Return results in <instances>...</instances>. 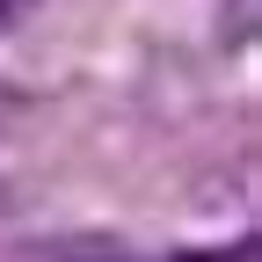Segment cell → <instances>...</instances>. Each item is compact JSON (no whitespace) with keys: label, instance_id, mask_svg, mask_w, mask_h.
<instances>
[{"label":"cell","instance_id":"1","mask_svg":"<svg viewBox=\"0 0 262 262\" xmlns=\"http://www.w3.org/2000/svg\"><path fill=\"white\" fill-rule=\"evenodd\" d=\"M189 262H255V248H211V255H189Z\"/></svg>","mask_w":262,"mask_h":262},{"label":"cell","instance_id":"2","mask_svg":"<svg viewBox=\"0 0 262 262\" xmlns=\"http://www.w3.org/2000/svg\"><path fill=\"white\" fill-rule=\"evenodd\" d=\"M15 15H29V0H0V22H15Z\"/></svg>","mask_w":262,"mask_h":262}]
</instances>
